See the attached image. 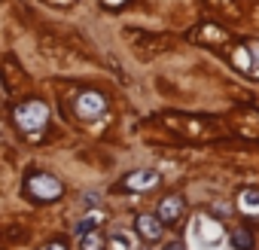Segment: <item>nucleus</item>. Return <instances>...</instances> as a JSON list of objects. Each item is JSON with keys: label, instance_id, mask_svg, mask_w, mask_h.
<instances>
[{"label": "nucleus", "instance_id": "9b49d317", "mask_svg": "<svg viewBox=\"0 0 259 250\" xmlns=\"http://www.w3.org/2000/svg\"><path fill=\"white\" fill-rule=\"evenodd\" d=\"M238 204L244 214H259V189H244L238 195Z\"/></svg>", "mask_w": 259, "mask_h": 250}, {"label": "nucleus", "instance_id": "423d86ee", "mask_svg": "<svg viewBox=\"0 0 259 250\" xmlns=\"http://www.w3.org/2000/svg\"><path fill=\"white\" fill-rule=\"evenodd\" d=\"M156 186H159V174L150 171V168L132 171V174L119 183V189H128V192H150V189H156Z\"/></svg>", "mask_w": 259, "mask_h": 250}, {"label": "nucleus", "instance_id": "39448f33", "mask_svg": "<svg viewBox=\"0 0 259 250\" xmlns=\"http://www.w3.org/2000/svg\"><path fill=\"white\" fill-rule=\"evenodd\" d=\"M192 238H195L198 244H204V247H213L217 241H223V229H220V223H213L210 217H195V223H192Z\"/></svg>", "mask_w": 259, "mask_h": 250}, {"label": "nucleus", "instance_id": "ddd939ff", "mask_svg": "<svg viewBox=\"0 0 259 250\" xmlns=\"http://www.w3.org/2000/svg\"><path fill=\"white\" fill-rule=\"evenodd\" d=\"M104 247V241H101V232H85V235H79V250H101Z\"/></svg>", "mask_w": 259, "mask_h": 250}, {"label": "nucleus", "instance_id": "6e6552de", "mask_svg": "<svg viewBox=\"0 0 259 250\" xmlns=\"http://www.w3.org/2000/svg\"><path fill=\"white\" fill-rule=\"evenodd\" d=\"M195 40L198 43H204V46H217V49H223V46H229V34L226 31H220V28H213V25H201L198 31H195Z\"/></svg>", "mask_w": 259, "mask_h": 250}, {"label": "nucleus", "instance_id": "20e7f679", "mask_svg": "<svg viewBox=\"0 0 259 250\" xmlns=\"http://www.w3.org/2000/svg\"><path fill=\"white\" fill-rule=\"evenodd\" d=\"M73 110H76V116H79V119L92 122V119H98V116L107 110V98H104L101 92H92V89H85V92H79V95H76V101H73Z\"/></svg>", "mask_w": 259, "mask_h": 250}, {"label": "nucleus", "instance_id": "6ab92c4d", "mask_svg": "<svg viewBox=\"0 0 259 250\" xmlns=\"http://www.w3.org/2000/svg\"><path fill=\"white\" fill-rule=\"evenodd\" d=\"M49 4H58V7H67V4H70V0H49Z\"/></svg>", "mask_w": 259, "mask_h": 250}, {"label": "nucleus", "instance_id": "1a4fd4ad", "mask_svg": "<svg viewBox=\"0 0 259 250\" xmlns=\"http://www.w3.org/2000/svg\"><path fill=\"white\" fill-rule=\"evenodd\" d=\"M183 211H186L183 198H180V195H168V198H162V204H159V220L177 223V220L183 217Z\"/></svg>", "mask_w": 259, "mask_h": 250}, {"label": "nucleus", "instance_id": "f257e3e1", "mask_svg": "<svg viewBox=\"0 0 259 250\" xmlns=\"http://www.w3.org/2000/svg\"><path fill=\"white\" fill-rule=\"evenodd\" d=\"M49 122V107L43 101H25L16 107V125L25 135H40Z\"/></svg>", "mask_w": 259, "mask_h": 250}, {"label": "nucleus", "instance_id": "f3484780", "mask_svg": "<svg viewBox=\"0 0 259 250\" xmlns=\"http://www.w3.org/2000/svg\"><path fill=\"white\" fill-rule=\"evenodd\" d=\"M165 250H186V247H183V241H171V244H168Z\"/></svg>", "mask_w": 259, "mask_h": 250}, {"label": "nucleus", "instance_id": "4468645a", "mask_svg": "<svg viewBox=\"0 0 259 250\" xmlns=\"http://www.w3.org/2000/svg\"><path fill=\"white\" fill-rule=\"evenodd\" d=\"M104 220V214H89V217H82L79 223H76V235H85V232H92L98 223Z\"/></svg>", "mask_w": 259, "mask_h": 250}, {"label": "nucleus", "instance_id": "9d476101", "mask_svg": "<svg viewBox=\"0 0 259 250\" xmlns=\"http://www.w3.org/2000/svg\"><path fill=\"white\" fill-rule=\"evenodd\" d=\"M138 232H141L147 241H159V238H162V220H159V217H150V214H141V217H138Z\"/></svg>", "mask_w": 259, "mask_h": 250}, {"label": "nucleus", "instance_id": "0eeeda50", "mask_svg": "<svg viewBox=\"0 0 259 250\" xmlns=\"http://www.w3.org/2000/svg\"><path fill=\"white\" fill-rule=\"evenodd\" d=\"M162 122L165 125H171L174 132H180V135H192V138H198V135H204L207 132V122L204 119H183V116H162Z\"/></svg>", "mask_w": 259, "mask_h": 250}, {"label": "nucleus", "instance_id": "a211bd4d", "mask_svg": "<svg viewBox=\"0 0 259 250\" xmlns=\"http://www.w3.org/2000/svg\"><path fill=\"white\" fill-rule=\"evenodd\" d=\"M104 4H107V7H122L125 0H104Z\"/></svg>", "mask_w": 259, "mask_h": 250}, {"label": "nucleus", "instance_id": "dca6fc26", "mask_svg": "<svg viewBox=\"0 0 259 250\" xmlns=\"http://www.w3.org/2000/svg\"><path fill=\"white\" fill-rule=\"evenodd\" d=\"M43 250H67V247H64V244H61V241H52V244H46V247H43Z\"/></svg>", "mask_w": 259, "mask_h": 250}, {"label": "nucleus", "instance_id": "f03ea898", "mask_svg": "<svg viewBox=\"0 0 259 250\" xmlns=\"http://www.w3.org/2000/svg\"><path fill=\"white\" fill-rule=\"evenodd\" d=\"M232 64H235L241 73L259 79V40H244V43H238L235 52H232Z\"/></svg>", "mask_w": 259, "mask_h": 250}, {"label": "nucleus", "instance_id": "2eb2a0df", "mask_svg": "<svg viewBox=\"0 0 259 250\" xmlns=\"http://www.w3.org/2000/svg\"><path fill=\"white\" fill-rule=\"evenodd\" d=\"M232 244H235L238 250H250V247H253V238H250V232H244V229H238V232L232 235Z\"/></svg>", "mask_w": 259, "mask_h": 250}, {"label": "nucleus", "instance_id": "7ed1b4c3", "mask_svg": "<svg viewBox=\"0 0 259 250\" xmlns=\"http://www.w3.org/2000/svg\"><path fill=\"white\" fill-rule=\"evenodd\" d=\"M61 192H64V186H61V180L52 177V174H34V177L28 180V195L37 198V201L61 198Z\"/></svg>", "mask_w": 259, "mask_h": 250}, {"label": "nucleus", "instance_id": "f8f14e48", "mask_svg": "<svg viewBox=\"0 0 259 250\" xmlns=\"http://www.w3.org/2000/svg\"><path fill=\"white\" fill-rule=\"evenodd\" d=\"M110 247L113 250H135V238L128 235V232H122V229H116L110 235Z\"/></svg>", "mask_w": 259, "mask_h": 250}]
</instances>
